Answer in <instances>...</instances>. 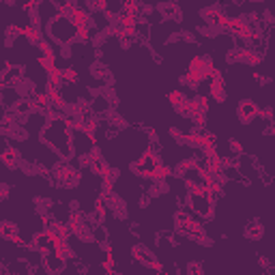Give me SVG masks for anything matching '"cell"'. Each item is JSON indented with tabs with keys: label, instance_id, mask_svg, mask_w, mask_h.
<instances>
[{
	"label": "cell",
	"instance_id": "1",
	"mask_svg": "<svg viewBox=\"0 0 275 275\" xmlns=\"http://www.w3.org/2000/svg\"><path fill=\"white\" fill-rule=\"evenodd\" d=\"M221 30H226V33L232 35V37L245 39V41H254V39L258 37L254 22H252L249 17H243V15H239V17H228V15H226Z\"/></svg>",
	"mask_w": 275,
	"mask_h": 275
},
{
	"label": "cell",
	"instance_id": "7",
	"mask_svg": "<svg viewBox=\"0 0 275 275\" xmlns=\"http://www.w3.org/2000/svg\"><path fill=\"white\" fill-rule=\"evenodd\" d=\"M200 17L205 19L209 26H223V19H226V13H223V9L219 5H211V7H205L200 9Z\"/></svg>",
	"mask_w": 275,
	"mask_h": 275
},
{
	"label": "cell",
	"instance_id": "2",
	"mask_svg": "<svg viewBox=\"0 0 275 275\" xmlns=\"http://www.w3.org/2000/svg\"><path fill=\"white\" fill-rule=\"evenodd\" d=\"M47 33L52 35L60 45L76 41V26L71 24L65 15H58L56 13L54 19H49V22H47Z\"/></svg>",
	"mask_w": 275,
	"mask_h": 275
},
{
	"label": "cell",
	"instance_id": "14",
	"mask_svg": "<svg viewBox=\"0 0 275 275\" xmlns=\"http://www.w3.org/2000/svg\"><path fill=\"white\" fill-rule=\"evenodd\" d=\"M191 172H198V161L193 159V157L183 159L181 164L174 168V174H179V177H189Z\"/></svg>",
	"mask_w": 275,
	"mask_h": 275
},
{
	"label": "cell",
	"instance_id": "3",
	"mask_svg": "<svg viewBox=\"0 0 275 275\" xmlns=\"http://www.w3.org/2000/svg\"><path fill=\"white\" fill-rule=\"evenodd\" d=\"M52 177H54V181L58 183V185L71 189V187H78V183H80V170L63 161V164H58V166L52 168Z\"/></svg>",
	"mask_w": 275,
	"mask_h": 275
},
{
	"label": "cell",
	"instance_id": "25",
	"mask_svg": "<svg viewBox=\"0 0 275 275\" xmlns=\"http://www.w3.org/2000/svg\"><path fill=\"white\" fill-rule=\"evenodd\" d=\"M43 3V0H28V3L24 5V9H26V11H28V9H33V7H39V5H41Z\"/></svg>",
	"mask_w": 275,
	"mask_h": 275
},
{
	"label": "cell",
	"instance_id": "19",
	"mask_svg": "<svg viewBox=\"0 0 275 275\" xmlns=\"http://www.w3.org/2000/svg\"><path fill=\"white\" fill-rule=\"evenodd\" d=\"M101 269H104L106 273H114V254H112V247H106V256L104 260H101Z\"/></svg>",
	"mask_w": 275,
	"mask_h": 275
},
{
	"label": "cell",
	"instance_id": "8",
	"mask_svg": "<svg viewBox=\"0 0 275 275\" xmlns=\"http://www.w3.org/2000/svg\"><path fill=\"white\" fill-rule=\"evenodd\" d=\"M168 101H170V106L174 108L177 114H181V116H185V118H187L189 99H187V95L183 93V90H172V93H168Z\"/></svg>",
	"mask_w": 275,
	"mask_h": 275
},
{
	"label": "cell",
	"instance_id": "9",
	"mask_svg": "<svg viewBox=\"0 0 275 275\" xmlns=\"http://www.w3.org/2000/svg\"><path fill=\"white\" fill-rule=\"evenodd\" d=\"M30 249L37 252V254H47V252H52V239H49V234L45 230L41 232H35L33 234V243H30Z\"/></svg>",
	"mask_w": 275,
	"mask_h": 275
},
{
	"label": "cell",
	"instance_id": "6",
	"mask_svg": "<svg viewBox=\"0 0 275 275\" xmlns=\"http://www.w3.org/2000/svg\"><path fill=\"white\" fill-rule=\"evenodd\" d=\"M258 112H260V106L256 104V101H252V99L239 101V106H237V116H239V120L243 125H249L252 120H256Z\"/></svg>",
	"mask_w": 275,
	"mask_h": 275
},
{
	"label": "cell",
	"instance_id": "24",
	"mask_svg": "<svg viewBox=\"0 0 275 275\" xmlns=\"http://www.w3.org/2000/svg\"><path fill=\"white\" fill-rule=\"evenodd\" d=\"M187 271L189 273H202V264H193L191 262V264H187Z\"/></svg>",
	"mask_w": 275,
	"mask_h": 275
},
{
	"label": "cell",
	"instance_id": "11",
	"mask_svg": "<svg viewBox=\"0 0 275 275\" xmlns=\"http://www.w3.org/2000/svg\"><path fill=\"white\" fill-rule=\"evenodd\" d=\"M0 239H3V241H11V243H19V241H22L17 223L7 221V219L0 221Z\"/></svg>",
	"mask_w": 275,
	"mask_h": 275
},
{
	"label": "cell",
	"instance_id": "21",
	"mask_svg": "<svg viewBox=\"0 0 275 275\" xmlns=\"http://www.w3.org/2000/svg\"><path fill=\"white\" fill-rule=\"evenodd\" d=\"M35 205H37V209L41 213H47L49 207H52V200H49V198H35Z\"/></svg>",
	"mask_w": 275,
	"mask_h": 275
},
{
	"label": "cell",
	"instance_id": "15",
	"mask_svg": "<svg viewBox=\"0 0 275 275\" xmlns=\"http://www.w3.org/2000/svg\"><path fill=\"white\" fill-rule=\"evenodd\" d=\"M262 234H264V226L260 221H252L247 223V228H245V237L249 241H260L262 239Z\"/></svg>",
	"mask_w": 275,
	"mask_h": 275
},
{
	"label": "cell",
	"instance_id": "5",
	"mask_svg": "<svg viewBox=\"0 0 275 275\" xmlns=\"http://www.w3.org/2000/svg\"><path fill=\"white\" fill-rule=\"evenodd\" d=\"M189 209L198 215L211 219L213 217V200L207 193H196V196H189Z\"/></svg>",
	"mask_w": 275,
	"mask_h": 275
},
{
	"label": "cell",
	"instance_id": "18",
	"mask_svg": "<svg viewBox=\"0 0 275 275\" xmlns=\"http://www.w3.org/2000/svg\"><path fill=\"white\" fill-rule=\"evenodd\" d=\"M37 47H39V52H41L39 56H43V58H47V60H54V63H56V54H54V47L49 45V43L45 41V39H41V41L37 43Z\"/></svg>",
	"mask_w": 275,
	"mask_h": 275
},
{
	"label": "cell",
	"instance_id": "4",
	"mask_svg": "<svg viewBox=\"0 0 275 275\" xmlns=\"http://www.w3.org/2000/svg\"><path fill=\"white\" fill-rule=\"evenodd\" d=\"M131 256H134L140 264H144L146 269H155V271H164V267H161V262L157 260V256L153 254L151 249H146L142 243H138V245L131 247Z\"/></svg>",
	"mask_w": 275,
	"mask_h": 275
},
{
	"label": "cell",
	"instance_id": "22",
	"mask_svg": "<svg viewBox=\"0 0 275 275\" xmlns=\"http://www.w3.org/2000/svg\"><path fill=\"white\" fill-rule=\"evenodd\" d=\"M170 136L174 138L179 144H185V131H181V129H177V127H172V129H170Z\"/></svg>",
	"mask_w": 275,
	"mask_h": 275
},
{
	"label": "cell",
	"instance_id": "17",
	"mask_svg": "<svg viewBox=\"0 0 275 275\" xmlns=\"http://www.w3.org/2000/svg\"><path fill=\"white\" fill-rule=\"evenodd\" d=\"M19 35H22V26H17V24L7 26V30H5V45H7V47H11Z\"/></svg>",
	"mask_w": 275,
	"mask_h": 275
},
{
	"label": "cell",
	"instance_id": "10",
	"mask_svg": "<svg viewBox=\"0 0 275 275\" xmlns=\"http://www.w3.org/2000/svg\"><path fill=\"white\" fill-rule=\"evenodd\" d=\"M0 161H3V166H5L7 170H17L19 164H22V155H19L17 148L7 146L3 153H0Z\"/></svg>",
	"mask_w": 275,
	"mask_h": 275
},
{
	"label": "cell",
	"instance_id": "12",
	"mask_svg": "<svg viewBox=\"0 0 275 275\" xmlns=\"http://www.w3.org/2000/svg\"><path fill=\"white\" fill-rule=\"evenodd\" d=\"M157 11L161 17H166V19H174V22H179L181 19V9L177 3H172V0H168V3H161L157 7Z\"/></svg>",
	"mask_w": 275,
	"mask_h": 275
},
{
	"label": "cell",
	"instance_id": "13",
	"mask_svg": "<svg viewBox=\"0 0 275 275\" xmlns=\"http://www.w3.org/2000/svg\"><path fill=\"white\" fill-rule=\"evenodd\" d=\"M22 35L26 37V41L30 43V45H37L39 41L43 39V35H41V26H35V24H26V26H22Z\"/></svg>",
	"mask_w": 275,
	"mask_h": 275
},
{
	"label": "cell",
	"instance_id": "23",
	"mask_svg": "<svg viewBox=\"0 0 275 275\" xmlns=\"http://www.w3.org/2000/svg\"><path fill=\"white\" fill-rule=\"evenodd\" d=\"M230 151L234 153V155H241V153H243V144H241L239 140H230Z\"/></svg>",
	"mask_w": 275,
	"mask_h": 275
},
{
	"label": "cell",
	"instance_id": "16",
	"mask_svg": "<svg viewBox=\"0 0 275 275\" xmlns=\"http://www.w3.org/2000/svg\"><path fill=\"white\" fill-rule=\"evenodd\" d=\"M63 86V71L58 67H52L47 71V88H60Z\"/></svg>",
	"mask_w": 275,
	"mask_h": 275
},
{
	"label": "cell",
	"instance_id": "20",
	"mask_svg": "<svg viewBox=\"0 0 275 275\" xmlns=\"http://www.w3.org/2000/svg\"><path fill=\"white\" fill-rule=\"evenodd\" d=\"M63 71V84H78L80 82V76H78V71L73 67H67V69H60Z\"/></svg>",
	"mask_w": 275,
	"mask_h": 275
}]
</instances>
